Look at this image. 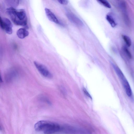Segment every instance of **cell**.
<instances>
[{"instance_id":"cell-9","label":"cell","mask_w":134,"mask_h":134,"mask_svg":"<svg viewBox=\"0 0 134 134\" xmlns=\"http://www.w3.org/2000/svg\"><path fill=\"white\" fill-rule=\"evenodd\" d=\"M106 19L112 27L114 28L116 26L117 24L112 16L107 15L106 16Z\"/></svg>"},{"instance_id":"cell-5","label":"cell","mask_w":134,"mask_h":134,"mask_svg":"<svg viewBox=\"0 0 134 134\" xmlns=\"http://www.w3.org/2000/svg\"><path fill=\"white\" fill-rule=\"evenodd\" d=\"M18 75V72L16 69H11L6 74L5 80L7 82H10L14 80Z\"/></svg>"},{"instance_id":"cell-8","label":"cell","mask_w":134,"mask_h":134,"mask_svg":"<svg viewBox=\"0 0 134 134\" xmlns=\"http://www.w3.org/2000/svg\"><path fill=\"white\" fill-rule=\"evenodd\" d=\"M17 35L19 38L22 39L28 36L29 32L26 29L21 28L17 30Z\"/></svg>"},{"instance_id":"cell-1","label":"cell","mask_w":134,"mask_h":134,"mask_svg":"<svg viewBox=\"0 0 134 134\" xmlns=\"http://www.w3.org/2000/svg\"><path fill=\"white\" fill-rule=\"evenodd\" d=\"M7 12L12 21L16 25L28 28L26 11L23 9L17 10L14 8H8Z\"/></svg>"},{"instance_id":"cell-6","label":"cell","mask_w":134,"mask_h":134,"mask_svg":"<svg viewBox=\"0 0 134 134\" xmlns=\"http://www.w3.org/2000/svg\"><path fill=\"white\" fill-rule=\"evenodd\" d=\"M66 16L71 22L77 26L81 27L83 25V23L82 21L74 14L69 13L67 14Z\"/></svg>"},{"instance_id":"cell-7","label":"cell","mask_w":134,"mask_h":134,"mask_svg":"<svg viewBox=\"0 0 134 134\" xmlns=\"http://www.w3.org/2000/svg\"><path fill=\"white\" fill-rule=\"evenodd\" d=\"M45 11L46 15L49 20L56 24L59 23V21L56 16L50 10L45 8Z\"/></svg>"},{"instance_id":"cell-10","label":"cell","mask_w":134,"mask_h":134,"mask_svg":"<svg viewBox=\"0 0 134 134\" xmlns=\"http://www.w3.org/2000/svg\"><path fill=\"white\" fill-rule=\"evenodd\" d=\"M122 37L127 46L130 47L131 45V41L130 38L127 36L123 35Z\"/></svg>"},{"instance_id":"cell-4","label":"cell","mask_w":134,"mask_h":134,"mask_svg":"<svg viewBox=\"0 0 134 134\" xmlns=\"http://www.w3.org/2000/svg\"><path fill=\"white\" fill-rule=\"evenodd\" d=\"M34 63L36 69L42 76L48 78H52V74L45 66L36 61Z\"/></svg>"},{"instance_id":"cell-11","label":"cell","mask_w":134,"mask_h":134,"mask_svg":"<svg viewBox=\"0 0 134 134\" xmlns=\"http://www.w3.org/2000/svg\"><path fill=\"white\" fill-rule=\"evenodd\" d=\"M97 2L107 8L109 9L111 8V6L110 4L105 0H99Z\"/></svg>"},{"instance_id":"cell-12","label":"cell","mask_w":134,"mask_h":134,"mask_svg":"<svg viewBox=\"0 0 134 134\" xmlns=\"http://www.w3.org/2000/svg\"><path fill=\"white\" fill-rule=\"evenodd\" d=\"M123 49L127 57H128L129 58L131 59L132 58V55L128 49L125 46L123 47Z\"/></svg>"},{"instance_id":"cell-13","label":"cell","mask_w":134,"mask_h":134,"mask_svg":"<svg viewBox=\"0 0 134 134\" xmlns=\"http://www.w3.org/2000/svg\"><path fill=\"white\" fill-rule=\"evenodd\" d=\"M40 100L42 101L47 103L48 104L51 105V102L45 96H41L40 97Z\"/></svg>"},{"instance_id":"cell-2","label":"cell","mask_w":134,"mask_h":134,"mask_svg":"<svg viewBox=\"0 0 134 134\" xmlns=\"http://www.w3.org/2000/svg\"><path fill=\"white\" fill-rule=\"evenodd\" d=\"M35 129L38 131H43L45 134H52L58 131L60 126L58 124L45 121L41 120L36 123Z\"/></svg>"},{"instance_id":"cell-15","label":"cell","mask_w":134,"mask_h":134,"mask_svg":"<svg viewBox=\"0 0 134 134\" xmlns=\"http://www.w3.org/2000/svg\"><path fill=\"white\" fill-rule=\"evenodd\" d=\"M58 1L59 3L63 5H66L68 3V1L66 0H58Z\"/></svg>"},{"instance_id":"cell-14","label":"cell","mask_w":134,"mask_h":134,"mask_svg":"<svg viewBox=\"0 0 134 134\" xmlns=\"http://www.w3.org/2000/svg\"><path fill=\"white\" fill-rule=\"evenodd\" d=\"M83 91L85 95L88 97L89 98L91 99H92V97H91L90 95L86 89L84 88L83 89Z\"/></svg>"},{"instance_id":"cell-3","label":"cell","mask_w":134,"mask_h":134,"mask_svg":"<svg viewBox=\"0 0 134 134\" xmlns=\"http://www.w3.org/2000/svg\"><path fill=\"white\" fill-rule=\"evenodd\" d=\"M0 23L1 28L4 30L6 33L9 34H12L13 25L9 20L7 18L1 17Z\"/></svg>"}]
</instances>
